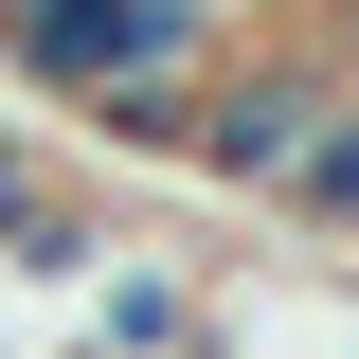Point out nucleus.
<instances>
[{"label": "nucleus", "mask_w": 359, "mask_h": 359, "mask_svg": "<svg viewBox=\"0 0 359 359\" xmlns=\"http://www.w3.org/2000/svg\"><path fill=\"white\" fill-rule=\"evenodd\" d=\"M269 216L306 233V252H359V90H341V108H323V144H306V180H287Z\"/></svg>", "instance_id": "nucleus-1"}, {"label": "nucleus", "mask_w": 359, "mask_h": 359, "mask_svg": "<svg viewBox=\"0 0 359 359\" xmlns=\"http://www.w3.org/2000/svg\"><path fill=\"white\" fill-rule=\"evenodd\" d=\"M341 359H359V323H341Z\"/></svg>", "instance_id": "nucleus-2"}]
</instances>
